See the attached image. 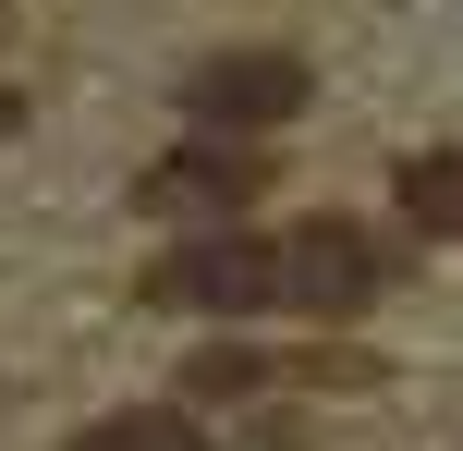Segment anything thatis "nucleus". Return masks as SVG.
I'll return each mask as SVG.
<instances>
[{"label": "nucleus", "mask_w": 463, "mask_h": 451, "mask_svg": "<svg viewBox=\"0 0 463 451\" xmlns=\"http://www.w3.org/2000/svg\"><path fill=\"white\" fill-rule=\"evenodd\" d=\"M378 281H391V257H378V232H354V220L280 232V305L293 317H366Z\"/></svg>", "instance_id": "nucleus-1"}, {"label": "nucleus", "mask_w": 463, "mask_h": 451, "mask_svg": "<svg viewBox=\"0 0 463 451\" xmlns=\"http://www.w3.org/2000/svg\"><path fill=\"white\" fill-rule=\"evenodd\" d=\"M146 293H159V305H195V317H256V305H280V244H256V232L184 244Z\"/></svg>", "instance_id": "nucleus-3"}, {"label": "nucleus", "mask_w": 463, "mask_h": 451, "mask_svg": "<svg viewBox=\"0 0 463 451\" xmlns=\"http://www.w3.org/2000/svg\"><path fill=\"white\" fill-rule=\"evenodd\" d=\"M256 183H269L256 159H208V146L146 171V195H159V208H256Z\"/></svg>", "instance_id": "nucleus-4"}, {"label": "nucleus", "mask_w": 463, "mask_h": 451, "mask_svg": "<svg viewBox=\"0 0 463 451\" xmlns=\"http://www.w3.org/2000/svg\"><path fill=\"white\" fill-rule=\"evenodd\" d=\"M73 451H208V428H195L184 403H146V415H110V428H86Z\"/></svg>", "instance_id": "nucleus-6"}, {"label": "nucleus", "mask_w": 463, "mask_h": 451, "mask_svg": "<svg viewBox=\"0 0 463 451\" xmlns=\"http://www.w3.org/2000/svg\"><path fill=\"white\" fill-rule=\"evenodd\" d=\"M402 208H415V232H463V146L402 159Z\"/></svg>", "instance_id": "nucleus-5"}, {"label": "nucleus", "mask_w": 463, "mask_h": 451, "mask_svg": "<svg viewBox=\"0 0 463 451\" xmlns=\"http://www.w3.org/2000/svg\"><path fill=\"white\" fill-rule=\"evenodd\" d=\"M293 110H305L293 49H220V61L184 73V122H208V135H280Z\"/></svg>", "instance_id": "nucleus-2"}, {"label": "nucleus", "mask_w": 463, "mask_h": 451, "mask_svg": "<svg viewBox=\"0 0 463 451\" xmlns=\"http://www.w3.org/2000/svg\"><path fill=\"white\" fill-rule=\"evenodd\" d=\"M256 379H269V354H208V366H195L184 390H195V403H208V390H256Z\"/></svg>", "instance_id": "nucleus-7"}, {"label": "nucleus", "mask_w": 463, "mask_h": 451, "mask_svg": "<svg viewBox=\"0 0 463 451\" xmlns=\"http://www.w3.org/2000/svg\"><path fill=\"white\" fill-rule=\"evenodd\" d=\"M0 135H13V98H0Z\"/></svg>", "instance_id": "nucleus-8"}]
</instances>
